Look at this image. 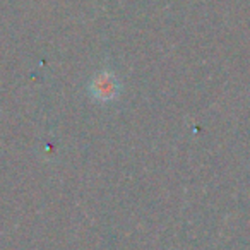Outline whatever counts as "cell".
I'll return each mask as SVG.
<instances>
[{
  "label": "cell",
  "instance_id": "6da1fadb",
  "mask_svg": "<svg viewBox=\"0 0 250 250\" xmlns=\"http://www.w3.org/2000/svg\"><path fill=\"white\" fill-rule=\"evenodd\" d=\"M91 98L98 103H113L122 93V84L111 70H100L93 76L87 86Z\"/></svg>",
  "mask_w": 250,
  "mask_h": 250
}]
</instances>
